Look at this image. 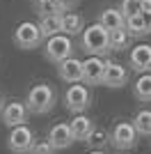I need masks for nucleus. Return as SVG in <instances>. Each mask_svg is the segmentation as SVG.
<instances>
[{
	"label": "nucleus",
	"mask_w": 151,
	"mask_h": 154,
	"mask_svg": "<svg viewBox=\"0 0 151 154\" xmlns=\"http://www.w3.org/2000/svg\"><path fill=\"white\" fill-rule=\"evenodd\" d=\"M80 48L87 55H101V58H105L108 53L112 51L110 48V30H105L99 21L92 23V26H87L80 32Z\"/></svg>",
	"instance_id": "obj_1"
},
{
	"label": "nucleus",
	"mask_w": 151,
	"mask_h": 154,
	"mask_svg": "<svg viewBox=\"0 0 151 154\" xmlns=\"http://www.w3.org/2000/svg\"><path fill=\"white\" fill-rule=\"evenodd\" d=\"M55 101H57L55 90L48 83L32 85L30 90H28V97H25V103H28L32 115H46V113H50L53 106H55Z\"/></svg>",
	"instance_id": "obj_2"
},
{
	"label": "nucleus",
	"mask_w": 151,
	"mask_h": 154,
	"mask_svg": "<svg viewBox=\"0 0 151 154\" xmlns=\"http://www.w3.org/2000/svg\"><path fill=\"white\" fill-rule=\"evenodd\" d=\"M44 32L39 28V23H32V21H23L21 26H16L14 30V44L21 51H34L44 44Z\"/></svg>",
	"instance_id": "obj_3"
},
{
	"label": "nucleus",
	"mask_w": 151,
	"mask_h": 154,
	"mask_svg": "<svg viewBox=\"0 0 151 154\" xmlns=\"http://www.w3.org/2000/svg\"><path fill=\"white\" fill-rule=\"evenodd\" d=\"M44 55H46V60L53 62V64H60L62 60L71 58V55H73V42H71V37L64 35V32L48 37L46 44H44Z\"/></svg>",
	"instance_id": "obj_4"
},
{
	"label": "nucleus",
	"mask_w": 151,
	"mask_h": 154,
	"mask_svg": "<svg viewBox=\"0 0 151 154\" xmlns=\"http://www.w3.org/2000/svg\"><path fill=\"white\" fill-rule=\"evenodd\" d=\"M64 106L73 115L85 113L92 106V92H89V88L85 83H71L69 90L64 92Z\"/></svg>",
	"instance_id": "obj_5"
},
{
	"label": "nucleus",
	"mask_w": 151,
	"mask_h": 154,
	"mask_svg": "<svg viewBox=\"0 0 151 154\" xmlns=\"http://www.w3.org/2000/svg\"><path fill=\"white\" fill-rule=\"evenodd\" d=\"M34 145V134H32L30 127L19 124V127L9 129V136H7V147L14 154H28Z\"/></svg>",
	"instance_id": "obj_6"
},
{
	"label": "nucleus",
	"mask_w": 151,
	"mask_h": 154,
	"mask_svg": "<svg viewBox=\"0 0 151 154\" xmlns=\"http://www.w3.org/2000/svg\"><path fill=\"white\" fill-rule=\"evenodd\" d=\"M138 129L133 127V122H117L110 131V143L117 149H133L138 145Z\"/></svg>",
	"instance_id": "obj_7"
},
{
	"label": "nucleus",
	"mask_w": 151,
	"mask_h": 154,
	"mask_svg": "<svg viewBox=\"0 0 151 154\" xmlns=\"http://www.w3.org/2000/svg\"><path fill=\"white\" fill-rule=\"evenodd\" d=\"M30 108H28V103L25 101H19V99H14V101L5 103L2 110H0V120L5 127H19V124H25L28 122V117H30Z\"/></svg>",
	"instance_id": "obj_8"
},
{
	"label": "nucleus",
	"mask_w": 151,
	"mask_h": 154,
	"mask_svg": "<svg viewBox=\"0 0 151 154\" xmlns=\"http://www.w3.org/2000/svg\"><path fill=\"white\" fill-rule=\"evenodd\" d=\"M103 71H105V60L101 55H89L82 60V83L85 85H101L103 81Z\"/></svg>",
	"instance_id": "obj_9"
},
{
	"label": "nucleus",
	"mask_w": 151,
	"mask_h": 154,
	"mask_svg": "<svg viewBox=\"0 0 151 154\" xmlns=\"http://www.w3.org/2000/svg\"><path fill=\"white\" fill-rule=\"evenodd\" d=\"M128 67L138 74H149L151 71V44H138L128 53Z\"/></svg>",
	"instance_id": "obj_10"
},
{
	"label": "nucleus",
	"mask_w": 151,
	"mask_h": 154,
	"mask_svg": "<svg viewBox=\"0 0 151 154\" xmlns=\"http://www.w3.org/2000/svg\"><path fill=\"white\" fill-rule=\"evenodd\" d=\"M126 83H128V69L119 62L105 60V71H103L101 85H105V88H124Z\"/></svg>",
	"instance_id": "obj_11"
},
{
	"label": "nucleus",
	"mask_w": 151,
	"mask_h": 154,
	"mask_svg": "<svg viewBox=\"0 0 151 154\" xmlns=\"http://www.w3.org/2000/svg\"><path fill=\"white\" fill-rule=\"evenodd\" d=\"M57 76L62 78L64 83H82V60H78L76 55L62 60L57 64Z\"/></svg>",
	"instance_id": "obj_12"
},
{
	"label": "nucleus",
	"mask_w": 151,
	"mask_h": 154,
	"mask_svg": "<svg viewBox=\"0 0 151 154\" xmlns=\"http://www.w3.org/2000/svg\"><path fill=\"white\" fill-rule=\"evenodd\" d=\"M48 143H50L55 149H67V147H71V143H76V140H73V134H71V127H69L67 122H60V124H55V127H50V131H48Z\"/></svg>",
	"instance_id": "obj_13"
},
{
	"label": "nucleus",
	"mask_w": 151,
	"mask_h": 154,
	"mask_svg": "<svg viewBox=\"0 0 151 154\" xmlns=\"http://www.w3.org/2000/svg\"><path fill=\"white\" fill-rule=\"evenodd\" d=\"M71 134H73V140H78V143H87V138H89V134L94 131V120L92 117H87V115H82V113H78V115L71 120Z\"/></svg>",
	"instance_id": "obj_14"
},
{
	"label": "nucleus",
	"mask_w": 151,
	"mask_h": 154,
	"mask_svg": "<svg viewBox=\"0 0 151 154\" xmlns=\"http://www.w3.org/2000/svg\"><path fill=\"white\" fill-rule=\"evenodd\" d=\"M126 30H128L131 37H147V35H151V21H149V16L142 14V12L128 16V19H126Z\"/></svg>",
	"instance_id": "obj_15"
},
{
	"label": "nucleus",
	"mask_w": 151,
	"mask_h": 154,
	"mask_svg": "<svg viewBox=\"0 0 151 154\" xmlns=\"http://www.w3.org/2000/svg\"><path fill=\"white\" fill-rule=\"evenodd\" d=\"M99 23L105 30H119V28H126V16L121 14L119 7H105L99 16Z\"/></svg>",
	"instance_id": "obj_16"
},
{
	"label": "nucleus",
	"mask_w": 151,
	"mask_h": 154,
	"mask_svg": "<svg viewBox=\"0 0 151 154\" xmlns=\"http://www.w3.org/2000/svg\"><path fill=\"white\" fill-rule=\"evenodd\" d=\"M85 30V19H82L78 12H64L62 14V32L69 35V37H76Z\"/></svg>",
	"instance_id": "obj_17"
},
{
	"label": "nucleus",
	"mask_w": 151,
	"mask_h": 154,
	"mask_svg": "<svg viewBox=\"0 0 151 154\" xmlns=\"http://www.w3.org/2000/svg\"><path fill=\"white\" fill-rule=\"evenodd\" d=\"M39 28L44 32V37H53L62 32V14H50V16H41L39 19Z\"/></svg>",
	"instance_id": "obj_18"
},
{
	"label": "nucleus",
	"mask_w": 151,
	"mask_h": 154,
	"mask_svg": "<svg viewBox=\"0 0 151 154\" xmlns=\"http://www.w3.org/2000/svg\"><path fill=\"white\" fill-rule=\"evenodd\" d=\"M133 94H135L138 101H151V71L140 74V78L133 85Z\"/></svg>",
	"instance_id": "obj_19"
},
{
	"label": "nucleus",
	"mask_w": 151,
	"mask_h": 154,
	"mask_svg": "<svg viewBox=\"0 0 151 154\" xmlns=\"http://www.w3.org/2000/svg\"><path fill=\"white\" fill-rule=\"evenodd\" d=\"M110 48L112 51H126V48H131V35H128L126 28L110 30Z\"/></svg>",
	"instance_id": "obj_20"
},
{
	"label": "nucleus",
	"mask_w": 151,
	"mask_h": 154,
	"mask_svg": "<svg viewBox=\"0 0 151 154\" xmlns=\"http://www.w3.org/2000/svg\"><path fill=\"white\" fill-rule=\"evenodd\" d=\"M131 122H133V127L138 129L140 136H151V110H149V108L138 110Z\"/></svg>",
	"instance_id": "obj_21"
},
{
	"label": "nucleus",
	"mask_w": 151,
	"mask_h": 154,
	"mask_svg": "<svg viewBox=\"0 0 151 154\" xmlns=\"http://www.w3.org/2000/svg\"><path fill=\"white\" fill-rule=\"evenodd\" d=\"M34 12L41 19V16H50V14H64V9L57 0H34Z\"/></svg>",
	"instance_id": "obj_22"
},
{
	"label": "nucleus",
	"mask_w": 151,
	"mask_h": 154,
	"mask_svg": "<svg viewBox=\"0 0 151 154\" xmlns=\"http://www.w3.org/2000/svg\"><path fill=\"white\" fill-rule=\"evenodd\" d=\"M108 131L105 129H101V127H94V131L89 134V138H87V143H89V147H94V149H101V147H105L108 145Z\"/></svg>",
	"instance_id": "obj_23"
},
{
	"label": "nucleus",
	"mask_w": 151,
	"mask_h": 154,
	"mask_svg": "<svg viewBox=\"0 0 151 154\" xmlns=\"http://www.w3.org/2000/svg\"><path fill=\"white\" fill-rule=\"evenodd\" d=\"M119 9H121V14H124L126 19H128V16H133V14L142 12V0H121Z\"/></svg>",
	"instance_id": "obj_24"
},
{
	"label": "nucleus",
	"mask_w": 151,
	"mask_h": 154,
	"mask_svg": "<svg viewBox=\"0 0 151 154\" xmlns=\"http://www.w3.org/2000/svg\"><path fill=\"white\" fill-rule=\"evenodd\" d=\"M57 149L50 145L48 140H34V145H32V149L28 154H55Z\"/></svg>",
	"instance_id": "obj_25"
},
{
	"label": "nucleus",
	"mask_w": 151,
	"mask_h": 154,
	"mask_svg": "<svg viewBox=\"0 0 151 154\" xmlns=\"http://www.w3.org/2000/svg\"><path fill=\"white\" fill-rule=\"evenodd\" d=\"M57 2L62 5V9H64V12H71V9H73V7L78 5V0H57Z\"/></svg>",
	"instance_id": "obj_26"
},
{
	"label": "nucleus",
	"mask_w": 151,
	"mask_h": 154,
	"mask_svg": "<svg viewBox=\"0 0 151 154\" xmlns=\"http://www.w3.org/2000/svg\"><path fill=\"white\" fill-rule=\"evenodd\" d=\"M142 14L151 16V0H142Z\"/></svg>",
	"instance_id": "obj_27"
},
{
	"label": "nucleus",
	"mask_w": 151,
	"mask_h": 154,
	"mask_svg": "<svg viewBox=\"0 0 151 154\" xmlns=\"http://www.w3.org/2000/svg\"><path fill=\"white\" fill-rule=\"evenodd\" d=\"M2 106H5V97H2V92H0V110H2Z\"/></svg>",
	"instance_id": "obj_28"
},
{
	"label": "nucleus",
	"mask_w": 151,
	"mask_h": 154,
	"mask_svg": "<svg viewBox=\"0 0 151 154\" xmlns=\"http://www.w3.org/2000/svg\"><path fill=\"white\" fill-rule=\"evenodd\" d=\"M89 154H103V149H94V152H89Z\"/></svg>",
	"instance_id": "obj_29"
},
{
	"label": "nucleus",
	"mask_w": 151,
	"mask_h": 154,
	"mask_svg": "<svg viewBox=\"0 0 151 154\" xmlns=\"http://www.w3.org/2000/svg\"><path fill=\"white\" fill-rule=\"evenodd\" d=\"M32 2H34V0H32Z\"/></svg>",
	"instance_id": "obj_30"
}]
</instances>
